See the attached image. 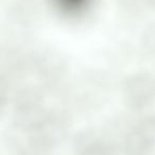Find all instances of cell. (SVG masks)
<instances>
[{"label": "cell", "instance_id": "cell-1", "mask_svg": "<svg viewBox=\"0 0 155 155\" xmlns=\"http://www.w3.org/2000/svg\"><path fill=\"white\" fill-rule=\"evenodd\" d=\"M125 100L132 108L143 110L155 98V79L147 73H138L125 83Z\"/></svg>", "mask_w": 155, "mask_h": 155}, {"label": "cell", "instance_id": "cell-2", "mask_svg": "<svg viewBox=\"0 0 155 155\" xmlns=\"http://www.w3.org/2000/svg\"><path fill=\"white\" fill-rule=\"evenodd\" d=\"M123 146L129 155H148L155 146V119H146L132 127Z\"/></svg>", "mask_w": 155, "mask_h": 155}, {"label": "cell", "instance_id": "cell-3", "mask_svg": "<svg viewBox=\"0 0 155 155\" xmlns=\"http://www.w3.org/2000/svg\"><path fill=\"white\" fill-rule=\"evenodd\" d=\"M74 151L75 155H116L110 142L93 133L81 134L75 139Z\"/></svg>", "mask_w": 155, "mask_h": 155}, {"label": "cell", "instance_id": "cell-4", "mask_svg": "<svg viewBox=\"0 0 155 155\" xmlns=\"http://www.w3.org/2000/svg\"><path fill=\"white\" fill-rule=\"evenodd\" d=\"M146 36L154 39V41H149V39H144L143 43H144V47H146V49L148 50V51L152 52L153 54H155V28H152L150 31L146 32Z\"/></svg>", "mask_w": 155, "mask_h": 155}, {"label": "cell", "instance_id": "cell-5", "mask_svg": "<svg viewBox=\"0 0 155 155\" xmlns=\"http://www.w3.org/2000/svg\"><path fill=\"white\" fill-rule=\"evenodd\" d=\"M150 1H151L152 3H155V0H150Z\"/></svg>", "mask_w": 155, "mask_h": 155}]
</instances>
